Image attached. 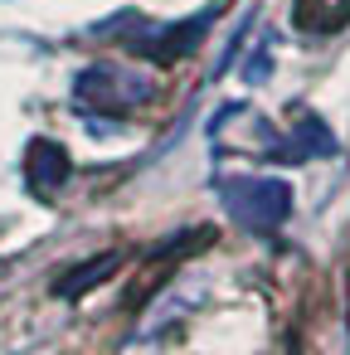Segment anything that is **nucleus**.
<instances>
[{"mask_svg":"<svg viewBox=\"0 0 350 355\" xmlns=\"http://www.w3.org/2000/svg\"><path fill=\"white\" fill-rule=\"evenodd\" d=\"M219 200L229 219L248 234H277L292 214V185L272 175H229L219 180Z\"/></svg>","mask_w":350,"mask_h":355,"instance_id":"1","label":"nucleus"},{"mask_svg":"<svg viewBox=\"0 0 350 355\" xmlns=\"http://www.w3.org/2000/svg\"><path fill=\"white\" fill-rule=\"evenodd\" d=\"M73 98H78V107H88V112H103V117H127V112H137V107L151 98V83H146V73H137V69H122V64H98V69L78 73Z\"/></svg>","mask_w":350,"mask_h":355,"instance_id":"2","label":"nucleus"},{"mask_svg":"<svg viewBox=\"0 0 350 355\" xmlns=\"http://www.w3.org/2000/svg\"><path fill=\"white\" fill-rule=\"evenodd\" d=\"M25 175L40 195H54L64 180H69V151L59 141H35L30 146V161H25Z\"/></svg>","mask_w":350,"mask_h":355,"instance_id":"3","label":"nucleus"}]
</instances>
